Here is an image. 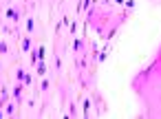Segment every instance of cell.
<instances>
[{
    "mask_svg": "<svg viewBox=\"0 0 161 119\" xmlns=\"http://www.w3.org/2000/svg\"><path fill=\"white\" fill-rule=\"evenodd\" d=\"M25 77H27V73H25L22 68H18V71H16V80H18V82H25Z\"/></svg>",
    "mask_w": 161,
    "mask_h": 119,
    "instance_id": "1",
    "label": "cell"
},
{
    "mask_svg": "<svg viewBox=\"0 0 161 119\" xmlns=\"http://www.w3.org/2000/svg\"><path fill=\"white\" fill-rule=\"evenodd\" d=\"M22 49H25V51H31V40H29V38L22 40Z\"/></svg>",
    "mask_w": 161,
    "mask_h": 119,
    "instance_id": "2",
    "label": "cell"
},
{
    "mask_svg": "<svg viewBox=\"0 0 161 119\" xmlns=\"http://www.w3.org/2000/svg\"><path fill=\"white\" fill-rule=\"evenodd\" d=\"M7 16H9L11 20H18V18H20V13H18L16 9H9V11H7Z\"/></svg>",
    "mask_w": 161,
    "mask_h": 119,
    "instance_id": "3",
    "label": "cell"
},
{
    "mask_svg": "<svg viewBox=\"0 0 161 119\" xmlns=\"http://www.w3.org/2000/svg\"><path fill=\"white\" fill-rule=\"evenodd\" d=\"M20 95H22V86L18 84V86L13 88V97H16V99H20Z\"/></svg>",
    "mask_w": 161,
    "mask_h": 119,
    "instance_id": "4",
    "label": "cell"
},
{
    "mask_svg": "<svg viewBox=\"0 0 161 119\" xmlns=\"http://www.w3.org/2000/svg\"><path fill=\"white\" fill-rule=\"evenodd\" d=\"M33 25H35V22H33V20H27V31H29V33L33 31Z\"/></svg>",
    "mask_w": 161,
    "mask_h": 119,
    "instance_id": "5",
    "label": "cell"
},
{
    "mask_svg": "<svg viewBox=\"0 0 161 119\" xmlns=\"http://www.w3.org/2000/svg\"><path fill=\"white\" fill-rule=\"evenodd\" d=\"M38 73H40V75H42V73H44V62H42V60H40V62H38Z\"/></svg>",
    "mask_w": 161,
    "mask_h": 119,
    "instance_id": "6",
    "label": "cell"
},
{
    "mask_svg": "<svg viewBox=\"0 0 161 119\" xmlns=\"http://www.w3.org/2000/svg\"><path fill=\"white\" fill-rule=\"evenodd\" d=\"M7 51H9V46L5 42H0V53H7Z\"/></svg>",
    "mask_w": 161,
    "mask_h": 119,
    "instance_id": "7",
    "label": "cell"
},
{
    "mask_svg": "<svg viewBox=\"0 0 161 119\" xmlns=\"http://www.w3.org/2000/svg\"><path fill=\"white\" fill-rule=\"evenodd\" d=\"M5 104H7V95H2V97H0V108H2Z\"/></svg>",
    "mask_w": 161,
    "mask_h": 119,
    "instance_id": "8",
    "label": "cell"
},
{
    "mask_svg": "<svg viewBox=\"0 0 161 119\" xmlns=\"http://www.w3.org/2000/svg\"><path fill=\"white\" fill-rule=\"evenodd\" d=\"M104 2H108V0H104Z\"/></svg>",
    "mask_w": 161,
    "mask_h": 119,
    "instance_id": "9",
    "label": "cell"
}]
</instances>
